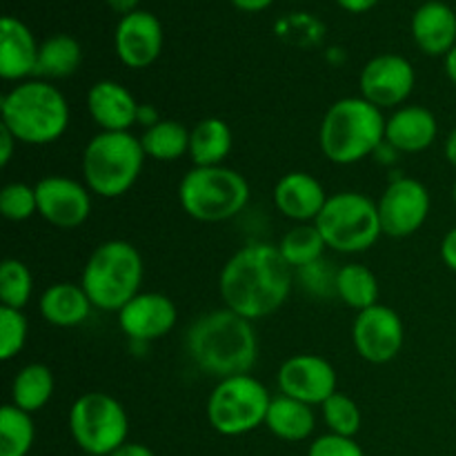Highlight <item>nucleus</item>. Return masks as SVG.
<instances>
[{
  "label": "nucleus",
  "mask_w": 456,
  "mask_h": 456,
  "mask_svg": "<svg viewBox=\"0 0 456 456\" xmlns=\"http://www.w3.org/2000/svg\"><path fill=\"white\" fill-rule=\"evenodd\" d=\"M292 285L294 270L276 245L248 243L223 265L218 292L227 310L254 323L279 312Z\"/></svg>",
  "instance_id": "f257e3e1"
},
{
  "label": "nucleus",
  "mask_w": 456,
  "mask_h": 456,
  "mask_svg": "<svg viewBox=\"0 0 456 456\" xmlns=\"http://www.w3.org/2000/svg\"><path fill=\"white\" fill-rule=\"evenodd\" d=\"M191 363L214 379L249 374L258 361V337L252 321L221 307L200 314L185 334Z\"/></svg>",
  "instance_id": "f03ea898"
},
{
  "label": "nucleus",
  "mask_w": 456,
  "mask_h": 456,
  "mask_svg": "<svg viewBox=\"0 0 456 456\" xmlns=\"http://www.w3.org/2000/svg\"><path fill=\"white\" fill-rule=\"evenodd\" d=\"M3 127L22 145H52L69 127V102L49 80L29 78L16 83L0 98Z\"/></svg>",
  "instance_id": "7ed1b4c3"
},
{
  "label": "nucleus",
  "mask_w": 456,
  "mask_h": 456,
  "mask_svg": "<svg viewBox=\"0 0 456 456\" xmlns=\"http://www.w3.org/2000/svg\"><path fill=\"white\" fill-rule=\"evenodd\" d=\"M319 145L330 163H361L386 145V116L363 96L341 98L321 120Z\"/></svg>",
  "instance_id": "20e7f679"
},
{
  "label": "nucleus",
  "mask_w": 456,
  "mask_h": 456,
  "mask_svg": "<svg viewBox=\"0 0 456 456\" xmlns=\"http://www.w3.org/2000/svg\"><path fill=\"white\" fill-rule=\"evenodd\" d=\"M145 276L142 256L132 243L120 239L105 240L89 254L80 285L96 310L118 314L136 294Z\"/></svg>",
  "instance_id": "39448f33"
},
{
  "label": "nucleus",
  "mask_w": 456,
  "mask_h": 456,
  "mask_svg": "<svg viewBox=\"0 0 456 456\" xmlns=\"http://www.w3.org/2000/svg\"><path fill=\"white\" fill-rule=\"evenodd\" d=\"M145 159L132 132H101L83 150V183L101 199H120L141 178Z\"/></svg>",
  "instance_id": "423d86ee"
},
{
  "label": "nucleus",
  "mask_w": 456,
  "mask_h": 456,
  "mask_svg": "<svg viewBox=\"0 0 456 456\" xmlns=\"http://www.w3.org/2000/svg\"><path fill=\"white\" fill-rule=\"evenodd\" d=\"M178 203L194 221H230L249 203V183L243 174L225 165L191 167L178 183Z\"/></svg>",
  "instance_id": "0eeeda50"
},
{
  "label": "nucleus",
  "mask_w": 456,
  "mask_h": 456,
  "mask_svg": "<svg viewBox=\"0 0 456 456\" xmlns=\"http://www.w3.org/2000/svg\"><path fill=\"white\" fill-rule=\"evenodd\" d=\"M325 245L338 254H361L383 236L379 208L361 191L332 194L314 221Z\"/></svg>",
  "instance_id": "6e6552de"
},
{
  "label": "nucleus",
  "mask_w": 456,
  "mask_h": 456,
  "mask_svg": "<svg viewBox=\"0 0 456 456\" xmlns=\"http://www.w3.org/2000/svg\"><path fill=\"white\" fill-rule=\"evenodd\" d=\"M272 395L252 374L227 377L209 392L205 414L221 436H243L265 426Z\"/></svg>",
  "instance_id": "1a4fd4ad"
},
{
  "label": "nucleus",
  "mask_w": 456,
  "mask_h": 456,
  "mask_svg": "<svg viewBox=\"0 0 456 456\" xmlns=\"http://www.w3.org/2000/svg\"><path fill=\"white\" fill-rule=\"evenodd\" d=\"M74 444L89 456H111L127 444L129 417L123 403L107 392H87L69 410Z\"/></svg>",
  "instance_id": "9d476101"
},
{
  "label": "nucleus",
  "mask_w": 456,
  "mask_h": 456,
  "mask_svg": "<svg viewBox=\"0 0 456 456\" xmlns=\"http://www.w3.org/2000/svg\"><path fill=\"white\" fill-rule=\"evenodd\" d=\"M381 218L383 236L390 239H408L426 225L430 216L432 199L428 187L421 181L410 176L395 178L383 190L377 203Z\"/></svg>",
  "instance_id": "9b49d317"
},
{
  "label": "nucleus",
  "mask_w": 456,
  "mask_h": 456,
  "mask_svg": "<svg viewBox=\"0 0 456 456\" xmlns=\"http://www.w3.org/2000/svg\"><path fill=\"white\" fill-rule=\"evenodd\" d=\"M405 341V328L399 312L392 307L377 305L356 312L352 323V343L356 354L372 365H386L399 356Z\"/></svg>",
  "instance_id": "f8f14e48"
},
{
  "label": "nucleus",
  "mask_w": 456,
  "mask_h": 456,
  "mask_svg": "<svg viewBox=\"0 0 456 456\" xmlns=\"http://www.w3.org/2000/svg\"><path fill=\"white\" fill-rule=\"evenodd\" d=\"M417 74L408 58L399 53H381L361 69V96L379 110H399L412 96Z\"/></svg>",
  "instance_id": "ddd939ff"
},
{
  "label": "nucleus",
  "mask_w": 456,
  "mask_h": 456,
  "mask_svg": "<svg viewBox=\"0 0 456 456\" xmlns=\"http://www.w3.org/2000/svg\"><path fill=\"white\" fill-rule=\"evenodd\" d=\"M276 387L281 395L292 396L307 405H323L338 392V377L334 365L319 354H294L281 363L276 372Z\"/></svg>",
  "instance_id": "4468645a"
},
{
  "label": "nucleus",
  "mask_w": 456,
  "mask_h": 456,
  "mask_svg": "<svg viewBox=\"0 0 456 456\" xmlns=\"http://www.w3.org/2000/svg\"><path fill=\"white\" fill-rule=\"evenodd\" d=\"M38 216L58 230H76L92 214V191L69 176H45L36 183Z\"/></svg>",
  "instance_id": "2eb2a0df"
},
{
  "label": "nucleus",
  "mask_w": 456,
  "mask_h": 456,
  "mask_svg": "<svg viewBox=\"0 0 456 456\" xmlns=\"http://www.w3.org/2000/svg\"><path fill=\"white\" fill-rule=\"evenodd\" d=\"M178 321L176 303L160 292H141L118 312V328L134 343L167 337Z\"/></svg>",
  "instance_id": "dca6fc26"
},
{
  "label": "nucleus",
  "mask_w": 456,
  "mask_h": 456,
  "mask_svg": "<svg viewBox=\"0 0 456 456\" xmlns=\"http://www.w3.org/2000/svg\"><path fill=\"white\" fill-rule=\"evenodd\" d=\"M116 56L129 69H145L159 61L163 52V25L150 12L127 13L120 18L114 34Z\"/></svg>",
  "instance_id": "f3484780"
},
{
  "label": "nucleus",
  "mask_w": 456,
  "mask_h": 456,
  "mask_svg": "<svg viewBox=\"0 0 456 456\" xmlns=\"http://www.w3.org/2000/svg\"><path fill=\"white\" fill-rule=\"evenodd\" d=\"M141 102L125 85L116 80H98L87 92V111L101 132H129L138 125Z\"/></svg>",
  "instance_id": "a211bd4d"
},
{
  "label": "nucleus",
  "mask_w": 456,
  "mask_h": 456,
  "mask_svg": "<svg viewBox=\"0 0 456 456\" xmlns=\"http://www.w3.org/2000/svg\"><path fill=\"white\" fill-rule=\"evenodd\" d=\"M323 183L307 172H289L274 185V208L294 223H314L328 203Z\"/></svg>",
  "instance_id": "6ab92c4d"
},
{
  "label": "nucleus",
  "mask_w": 456,
  "mask_h": 456,
  "mask_svg": "<svg viewBox=\"0 0 456 456\" xmlns=\"http://www.w3.org/2000/svg\"><path fill=\"white\" fill-rule=\"evenodd\" d=\"M439 136L436 116L428 107L403 105L386 118V145L401 154H421Z\"/></svg>",
  "instance_id": "aec40b11"
},
{
  "label": "nucleus",
  "mask_w": 456,
  "mask_h": 456,
  "mask_svg": "<svg viewBox=\"0 0 456 456\" xmlns=\"http://www.w3.org/2000/svg\"><path fill=\"white\" fill-rule=\"evenodd\" d=\"M40 45L22 20L4 16L0 22V76L7 83H22L36 76Z\"/></svg>",
  "instance_id": "412c9836"
},
{
  "label": "nucleus",
  "mask_w": 456,
  "mask_h": 456,
  "mask_svg": "<svg viewBox=\"0 0 456 456\" xmlns=\"http://www.w3.org/2000/svg\"><path fill=\"white\" fill-rule=\"evenodd\" d=\"M412 38L428 56H448L456 47V13L441 0H428L412 16Z\"/></svg>",
  "instance_id": "4be33fe9"
},
{
  "label": "nucleus",
  "mask_w": 456,
  "mask_h": 456,
  "mask_svg": "<svg viewBox=\"0 0 456 456\" xmlns=\"http://www.w3.org/2000/svg\"><path fill=\"white\" fill-rule=\"evenodd\" d=\"M92 307L94 305L83 285L67 283V281L49 285L40 294L38 301L40 316L53 328H78L89 319Z\"/></svg>",
  "instance_id": "5701e85b"
},
{
  "label": "nucleus",
  "mask_w": 456,
  "mask_h": 456,
  "mask_svg": "<svg viewBox=\"0 0 456 456\" xmlns=\"http://www.w3.org/2000/svg\"><path fill=\"white\" fill-rule=\"evenodd\" d=\"M265 428L285 444H301V441L310 439L316 428L314 410L312 405L292 399V396H272Z\"/></svg>",
  "instance_id": "b1692460"
},
{
  "label": "nucleus",
  "mask_w": 456,
  "mask_h": 456,
  "mask_svg": "<svg viewBox=\"0 0 456 456\" xmlns=\"http://www.w3.org/2000/svg\"><path fill=\"white\" fill-rule=\"evenodd\" d=\"M234 147L230 123L209 116L190 129V159L194 167H216L227 160Z\"/></svg>",
  "instance_id": "393cba45"
},
{
  "label": "nucleus",
  "mask_w": 456,
  "mask_h": 456,
  "mask_svg": "<svg viewBox=\"0 0 456 456\" xmlns=\"http://www.w3.org/2000/svg\"><path fill=\"white\" fill-rule=\"evenodd\" d=\"M56 390V379L49 365L27 363L18 370L12 381V403L25 412H40L52 401Z\"/></svg>",
  "instance_id": "a878e982"
},
{
  "label": "nucleus",
  "mask_w": 456,
  "mask_h": 456,
  "mask_svg": "<svg viewBox=\"0 0 456 456\" xmlns=\"http://www.w3.org/2000/svg\"><path fill=\"white\" fill-rule=\"evenodd\" d=\"M80 61H83V49H80L78 40L67 34L49 36L40 45L36 76L40 80L69 78L78 71Z\"/></svg>",
  "instance_id": "bb28decb"
},
{
  "label": "nucleus",
  "mask_w": 456,
  "mask_h": 456,
  "mask_svg": "<svg viewBox=\"0 0 456 456\" xmlns=\"http://www.w3.org/2000/svg\"><path fill=\"white\" fill-rule=\"evenodd\" d=\"M141 145L147 159L172 163V160L190 154V129L178 120L160 118L159 123L142 132Z\"/></svg>",
  "instance_id": "cd10ccee"
},
{
  "label": "nucleus",
  "mask_w": 456,
  "mask_h": 456,
  "mask_svg": "<svg viewBox=\"0 0 456 456\" xmlns=\"http://www.w3.org/2000/svg\"><path fill=\"white\" fill-rule=\"evenodd\" d=\"M337 297L347 307L363 312L379 303V279L368 265L361 263H346L338 267L337 274Z\"/></svg>",
  "instance_id": "c85d7f7f"
},
{
  "label": "nucleus",
  "mask_w": 456,
  "mask_h": 456,
  "mask_svg": "<svg viewBox=\"0 0 456 456\" xmlns=\"http://www.w3.org/2000/svg\"><path fill=\"white\" fill-rule=\"evenodd\" d=\"M276 248H279L281 256L288 261V265L292 270H298V267H305L323 258L328 245L314 223H297L292 230L285 232Z\"/></svg>",
  "instance_id": "c756f323"
},
{
  "label": "nucleus",
  "mask_w": 456,
  "mask_h": 456,
  "mask_svg": "<svg viewBox=\"0 0 456 456\" xmlns=\"http://www.w3.org/2000/svg\"><path fill=\"white\" fill-rule=\"evenodd\" d=\"M36 426L29 412L13 403L0 410V456H27L34 448Z\"/></svg>",
  "instance_id": "7c9ffc66"
},
{
  "label": "nucleus",
  "mask_w": 456,
  "mask_h": 456,
  "mask_svg": "<svg viewBox=\"0 0 456 456\" xmlns=\"http://www.w3.org/2000/svg\"><path fill=\"white\" fill-rule=\"evenodd\" d=\"M34 294L31 270L18 258H4L0 265V303L4 307L22 310Z\"/></svg>",
  "instance_id": "2f4dec72"
},
{
  "label": "nucleus",
  "mask_w": 456,
  "mask_h": 456,
  "mask_svg": "<svg viewBox=\"0 0 456 456\" xmlns=\"http://www.w3.org/2000/svg\"><path fill=\"white\" fill-rule=\"evenodd\" d=\"M321 412H323V421L332 435L350 436V439H354L359 435L363 417H361V408L356 405V401L352 396L343 395V392H334L321 405Z\"/></svg>",
  "instance_id": "473e14b6"
},
{
  "label": "nucleus",
  "mask_w": 456,
  "mask_h": 456,
  "mask_svg": "<svg viewBox=\"0 0 456 456\" xmlns=\"http://www.w3.org/2000/svg\"><path fill=\"white\" fill-rule=\"evenodd\" d=\"M0 214L12 223H22L38 214L36 185H27L20 181L7 183L0 191Z\"/></svg>",
  "instance_id": "72a5a7b5"
},
{
  "label": "nucleus",
  "mask_w": 456,
  "mask_h": 456,
  "mask_svg": "<svg viewBox=\"0 0 456 456\" xmlns=\"http://www.w3.org/2000/svg\"><path fill=\"white\" fill-rule=\"evenodd\" d=\"M27 337H29V323L22 310L0 305V359H16L25 347Z\"/></svg>",
  "instance_id": "f704fd0d"
},
{
  "label": "nucleus",
  "mask_w": 456,
  "mask_h": 456,
  "mask_svg": "<svg viewBox=\"0 0 456 456\" xmlns=\"http://www.w3.org/2000/svg\"><path fill=\"white\" fill-rule=\"evenodd\" d=\"M337 274L338 267H334V263H330L325 256L310 263V265L294 270V279L301 281V288L307 294L319 298L337 297Z\"/></svg>",
  "instance_id": "c9c22d12"
},
{
  "label": "nucleus",
  "mask_w": 456,
  "mask_h": 456,
  "mask_svg": "<svg viewBox=\"0 0 456 456\" xmlns=\"http://www.w3.org/2000/svg\"><path fill=\"white\" fill-rule=\"evenodd\" d=\"M307 456H365L363 448L350 436H338L328 432L312 441Z\"/></svg>",
  "instance_id": "e433bc0d"
},
{
  "label": "nucleus",
  "mask_w": 456,
  "mask_h": 456,
  "mask_svg": "<svg viewBox=\"0 0 456 456\" xmlns=\"http://www.w3.org/2000/svg\"><path fill=\"white\" fill-rule=\"evenodd\" d=\"M441 258H444L445 267L456 274V225L441 240Z\"/></svg>",
  "instance_id": "4c0bfd02"
},
{
  "label": "nucleus",
  "mask_w": 456,
  "mask_h": 456,
  "mask_svg": "<svg viewBox=\"0 0 456 456\" xmlns=\"http://www.w3.org/2000/svg\"><path fill=\"white\" fill-rule=\"evenodd\" d=\"M16 145H18L16 136H13L7 127L0 125V165H3V167H7L9 160L13 159V150H16Z\"/></svg>",
  "instance_id": "58836bf2"
},
{
  "label": "nucleus",
  "mask_w": 456,
  "mask_h": 456,
  "mask_svg": "<svg viewBox=\"0 0 456 456\" xmlns=\"http://www.w3.org/2000/svg\"><path fill=\"white\" fill-rule=\"evenodd\" d=\"M111 456H156L154 452H151L147 445L142 444H132V441H127L125 445H120L118 450H116L114 454Z\"/></svg>",
  "instance_id": "ea45409f"
},
{
  "label": "nucleus",
  "mask_w": 456,
  "mask_h": 456,
  "mask_svg": "<svg viewBox=\"0 0 456 456\" xmlns=\"http://www.w3.org/2000/svg\"><path fill=\"white\" fill-rule=\"evenodd\" d=\"M337 3L350 13H365V12H370V9H372L379 0H337Z\"/></svg>",
  "instance_id": "a19ab883"
},
{
  "label": "nucleus",
  "mask_w": 456,
  "mask_h": 456,
  "mask_svg": "<svg viewBox=\"0 0 456 456\" xmlns=\"http://www.w3.org/2000/svg\"><path fill=\"white\" fill-rule=\"evenodd\" d=\"M272 3H274V0H232V4H234L236 9H240V12H249V13L263 12V9L270 7Z\"/></svg>",
  "instance_id": "79ce46f5"
},
{
  "label": "nucleus",
  "mask_w": 456,
  "mask_h": 456,
  "mask_svg": "<svg viewBox=\"0 0 456 456\" xmlns=\"http://www.w3.org/2000/svg\"><path fill=\"white\" fill-rule=\"evenodd\" d=\"M160 120L159 111L154 110L151 105H141V110H138V125H142V127H151V125H156Z\"/></svg>",
  "instance_id": "37998d69"
},
{
  "label": "nucleus",
  "mask_w": 456,
  "mask_h": 456,
  "mask_svg": "<svg viewBox=\"0 0 456 456\" xmlns=\"http://www.w3.org/2000/svg\"><path fill=\"white\" fill-rule=\"evenodd\" d=\"M138 3H141V0H107V4H110V7L114 9V12L123 13V16H127V13L136 12Z\"/></svg>",
  "instance_id": "c03bdc74"
},
{
  "label": "nucleus",
  "mask_w": 456,
  "mask_h": 456,
  "mask_svg": "<svg viewBox=\"0 0 456 456\" xmlns=\"http://www.w3.org/2000/svg\"><path fill=\"white\" fill-rule=\"evenodd\" d=\"M444 154H445V159H448V163L452 165V167H456V127L448 134V138H445Z\"/></svg>",
  "instance_id": "a18cd8bd"
},
{
  "label": "nucleus",
  "mask_w": 456,
  "mask_h": 456,
  "mask_svg": "<svg viewBox=\"0 0 456 456\" xmlns=\"http://www.w3.org/2000/svg\"><path fill=\"white\" fill-rule=\"evenodd\" d=\"M445 74L456 85V47L445 56Z\"/></svg>",
  "instance_id": "49530a36"
},
{
  "label": "nucleus",
  "mask_w": 456,
  "mask_h": 456,
  "mask_svg": "<svg viewBox=\"0 0 456 456\" xmlns=\"http://www.w3.org/2000/svg\"><path fill=\"white\" fill-rule=\"evenodd\" d=\"M452 200H454V205H456V181H454V185H452Z\"/></svg>",
  "instance_id": "de8ad7c7"
}]
</instances>
